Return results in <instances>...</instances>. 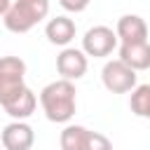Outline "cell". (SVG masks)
<instances>
[{"instance_id":"cell-10","label":"cell","mask_w":150,"mask_h":150,"mask_svg":"<svg viewBox=\"0 0 150 150\" xmlns=\"http://www.w3.org/2000/svg\"><path fill=\"white\" fill-rule=\"evenodd\" d=\"M129 68L138 70H148L150 68V42H129V45H120V56Z\"/></svg>"},{"instance_id":"cell-3","label":"cell","mask_w":150,"mask_h":150,"mask_svg":"<svg viewBox=\"0 0 150 150\" xmlns=\"http://www.w3.org/2000/svg\"><path fill=\"white\" fill-rule=\"evenodd\" d=\"M26 89V63L19 56H0V105L5 108Z\"/></svg>"},{"instance_id":"cell-9","label":"cell","mask_w":150,"mask_h":150,"mask_svg":"<svg viewBox=\"0 0 150 150\" xmlns=\"http://www.w3.org/2000/svg\"><path fill=\"white\" fill-rule=\"evenodd\" d=\"M75 21L73 19H68V16H54V19H49L47 21V26H45V35H47V40L52 42V45H59V47H68L70 45V40L75 38Z\"/></svg>"},{"instance_id":"cell-14","label":"cell","mask_w":150,"mask_h":150,"mask_svg":"<svg viewBox=\"0 0 150 150\" xmlns=\"http://www.w3.org/2000/svg\"><path fill=\"white\" fill-rule=\"evenodd\" d=\"M84 150H112V143L108 136L98 134V131H89V138H87V148Z\"/></svg>"},{"instance_id":"cell-2","label":"cell","mask_w":150,"mask_h":150,"mask_svg":"<svg viewBox=\"0 0 150 150\" xmlns=\"http://www.w3.org/2000/svg\"><path fill=\"white\" fill-rule=\"evenodd\" d=\"M49 14V0H14L2 21L9 33H28Z\"/></svg>"},{"instance_id":"cell-8","label":"cell","mask_w":150,"mask_h":150,"mask_svg":"<svg viewBox=\"0 0 150 150\" xmlns=\"http://www.w3.org/2000/svg\"><path fill=\"white\" fill-rule=\"evenodd\" d=\"M115 35H117L120 45L145 42V40H148V23H145V19L138 16V14H124V16L117 19Z\"/></svg>"},{"instance_id":"cell-16","label":"cell","mask_w":150,"mask_h":150,"mask_svg":"<svg viewBox=\"0 0 150 150\" xmlns=\"http://www.w3.org/2000/svg\"><path fill=\"white\" fill-rule=\"evenodd\" d=\"M9 5H12V0H0V16H5V12L9 9Z\"/></svg>"},{"instance_id":"cell-13","label":"cell","mask_w":150,"mask_h":150,"mask_svg":"<svg viewBox=\"0 0 150 150\" xmlns=\"http://www.w3.org/2000/svg\"><path fill=\"white\" fill-rule=\"evenodd\" d=\"M129 108H131V112L136 117L150 120V84H136L131 89Z\"/></svg>"},{"instance_id":"cell-7","label":"cell","mask_w":150,"mask_h":150,"mask_svg":"<svg viewBox=\"0 0 150 150\" xmlns=\"http://www.w3.org/2000/svg\"><path fill=\"white\" fill-rule=\"evenodd\" d=\"M87 68H89V61H87V54L82 49L63 47L61 54L56 56V70L63 80H70V82L80 80V77H84Z\"/></svg>"},{"instance_id":"cell-6","label":"cell","mask_w":150,"mask_h":150,"mask_svg":"<svg viewBox=\"0 0 150 150\" xmlns=\"http://www.w3.org/2000/svg\"><path fill=\"white\" fill-rule=\"evenodd\" d=\"M0 143L5 150H30L35 143V131L26 120H14L0 131Z\"/></svg>"},{"instance_id":"cell-11","label":"cell","mask_w":150,"mask_h":150,"mask_svg":"<svg viewBox=\"0 0 150 150\" xmlns=\"http://www.w3.org/2000/svg\"><path fill=\"white\" fill-rule=\"evenodd\" d=\"M35 105H38V96L33 94V89H23L12 103L5 105V112L12 117V120H28L33 112H35Z\"/></svg>"},{"instance_id":"cell-12","label":"cell","mask_w":150,"mask_h":150,"mask_svg":"<svg viewBox=\"0 0 150 150\" xmlns=\"http://www.w3.org/2000/svg\"><path fill=\"white\" fill-rule=\"evenodd\" d=\"M89 131L91 129H87L82 124H66L63 131H61V136H59L61 150H84L87 148Z\"/></svg>"},{"instance_id":"cell-4","label":"cell","mask_w":150,"mask_h":150,"mask_svg":"<svg viewBox=\"0 0 150 150\" xmlns=\"http://www.w3.org/2000/svg\"><path fill=\"white\" fill-rule=\"evenodd\" d=\"M136 70L129 68L122 59H112L101 70V82L110 94H127L136 87Z\"/></svg>"},{"instance_id":"cell-15","label":"cell","mask_w":150,"mask_h":150,"mask_svg":"<svg viewBox=\"0 0 150 150\" xmlns=\"http://www.w3.org/2000/svg\"><path fill=\"white\" fill-rule=\"evenodd\" d=\"M89 2H91V0H59V5H61L66 12H73V14L84 12V9L89 7Z\"/></svg>"},{"instance_id":"cell-17","label":"cell","mask_w":150,"mask_h":150,"mask_svg":"<svg viewBox=\"0 0 150 150\" xmlns=\"http://www.w3.org/2000/svg\"><path fill=\"white\" fill-rule=\"evenodd\" d=\"M0 148H2V143H0Z\"/></svg>"},{"instance_id":"cell-1","label":"cell","mask_w":150,"mask_h":150,"mask_svg":"<svg viewBox=\"0 0 150 150\" xmlns=\"http://www.w3.org/2000/svg\"><path fill=\"white\" fill-rule=\"evenodd\" d=\"M75 94H77L75 84L70 80H63V77L45 84L40 91V105H42L45 117L49 122H56V124L70 122V117L75 115V108H77Z\"/></svg>"},{"instance_id":"cell-5","label":"cell","mask_w":150,"mask_h":150,"mask_svg":"<svg viewBox=\"0 0 150 150\" xmlns=\"http://www.w3.org/2000/svg\"><path fill=\"white\" fill-rule=\"evenodd\" d=\"M117 35L110 26H91L82 38V52L94 59H105L117 47Z\"/></svg>"}]
</instances>
